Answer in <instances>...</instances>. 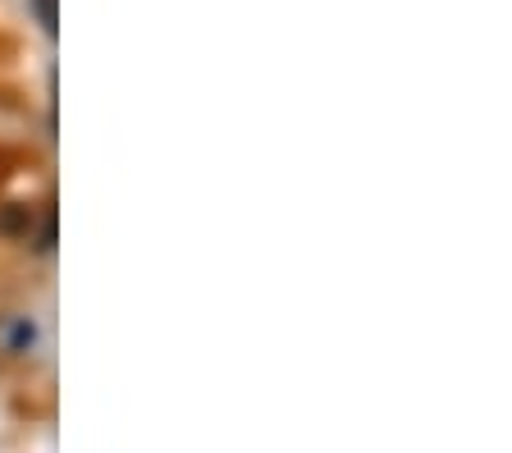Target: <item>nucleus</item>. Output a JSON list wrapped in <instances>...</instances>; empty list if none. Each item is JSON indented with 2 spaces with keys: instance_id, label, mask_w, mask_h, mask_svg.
Here are the masks:
<instances>
[{
  "instance_id": "obj_1",
  "label": "nucleus",
  "mask_w": 512,
  "mask_h": 453,
  "mask_svg": "<svg viewBox=\"0 0 512 453\" xmlns=\"http://www.w3.org/2000/svg\"><path fill=\"white\" fill-rule=\"evenodd\" d=\"M32 216L28 211H10V216H0V229H28Z\"/></svg>"
},
{
  "instance_id": "obj_2",
  "label": "nucleus",
  "mask_w": 512,
  "mask_h": 453,
  "mask_svg": "<svg viewBox=\"0 0 512 453\" xmlns=\"http://www.w3.org/2000/svg\"><path fill=\"white\" fill-rule=\"evenodd\" d=\"M32 5H37V14H42L46 33H55V0H32Z\"/></svg>"
}]
</instances>
